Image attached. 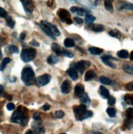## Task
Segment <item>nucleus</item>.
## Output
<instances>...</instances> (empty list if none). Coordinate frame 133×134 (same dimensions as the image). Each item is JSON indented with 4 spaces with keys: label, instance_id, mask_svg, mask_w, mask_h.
Returning <instances> with one entry per match:
<instances>
[{
    "label": "nucleus",
    "instance_id": "nucleus-1",
    "mask_svg": "<svg viewBox=\"0 0 133 134\" xmlns=\"http://www.w3.org/2000/svg\"><path fill=\"white\" fill-rule=\"evenodd\" d=\"M21 80L26 86H30L34 80V72L31 67L24 68L21 72Z\"/></svg>",
    "mask_w": 133,
    "mask_h": 134
},
{
    "label": "nucleus",
    "instance_id": "nucleus-2",
    "mask_svg": "<svg viewBox=\"0 0 133 134\" xmlns=\"http://www.w3.org/2000/svg\"><path fill=\"white\" fill-rule=\"evenodd\" d=\"M36 55V51L34 49L27 48L24 49L21 53V59L24 63H29L32 61Z\"/></svg>",
    "mask_w": 133,
    "mask_h": 134
},
{
    "label": "nucleus",
    "instance_id": "nucleus-3",
    "mask_svg": "<svg viewBox=\"0 0 133 134\" xmlns=\"http://www.w3.org/2000/svg\"><path fill=\"white\" fill-rule=\"evenodd\" d=\"M11 121L13 122V123H16V124H24V122L26 121V116L24 114L21 110L18 109L15 111L11 116Z\"/></svg>",
    "mask_w": 133,
    "mask_h": 134
},
{
    "label": "nucleus",
    "instance_id": "nucleus-4",
    "mask_svg": "<svg viewBox=\"0 0 133 134\" xmlns=\"http://www.w3.org/2000/svg\"><path fill=\"white\" fill-rule=\"evenodd\" d=\"M90 63L88 61H85V60H80L77 63H73V64H72V67L75 68L73 69H77L76 71L77 72L78 71L80 73H82V74L84 72L85 69L86 68L90 67Z\"/></svg>",
    "mask_w": 133,
    "mask_h": 134
},
{
    "label": "nucleus",
    "instance_id": "nucleus-5",
    "mask_svg": "<svg viewBox=\"0 0 133 134\" xmlns=\"http://www.w3.org/2000/svg\"><path fill=\"white\" fill-rule=\"evenodd\" d=\"M57 14H59V16L61 19V21H65L68 25H71L72 23V21L70 18V14H69V13L66 9H59V13Z\"/></svg>",
    "mask_w": 133,
    "mask_h": 134
},
{
    "label": "nucleus",
    "instance_id": "nucleus-6",
    "mask_svg": "<svg viewBox=\"0 0 133 134\" xmlns=\"http://www.w3.org/2000/svg\"><path fill=\"white\" fill-rule=\"evenodd\" d=\"M32 130L38 134H41L45 132L44 127L42 124V121H34L31 124Z\"/></svg>",
    "mask_w": 133,
    "mask_h": 134
},
{
    "label": "nucleus",
    "instance_id": "nucleus-7",
    "mask_svg": "<svg viewBox=\"0 0 133 134\" xmlns=\"http://www.w3.org/2000/svg\"><path fill=\"white\" fill-rule=\"evenodd\" d=\"M86 106L83 105V104H80L79 106H77L74 109V114H75V117L76 119L79 121H82V115L84 114V113L86 111Z\"/></svg>",
    "mask_w": 133,
    "mask_h": 134
},
{
    "label": "nucleus",
    "instance_id": "nucleus-8",
    "mask_svg": "<svg viewBox=\"0 0 133 134\" xmlns=\"http://www.w3.org/2000/svg\"><path fill=\"white\" fill-rule=\"evenodd\" d=\"M39 26H40V28L42 29V31H43L46 35H47L48 36H49L51 39L55 40L56 37L54 36L53 33L51 32L49 27L48 26V21H41V22L39 23Z\"/></svg>",
    "mask_w": 133,
    "mask_h": 134
},
{
    "label": "nucleus",
    "instance_id": "nucleus-9",
    "mask_svg": "<svg viewBox=\"0 0 133 134\" xmlns=\"http://www.w3.org/2000/svg\"><path fill=\"white\" fill-rule=\"evenodd\" d=\"M50 80H51V76L49 74H44L36 79V82L38 83L39 86H44L45 85H47L50 81Z\"/></svg>",
    "mask_w": 133,
    "mask_h": 134
},
{
    "label": "nucleus",
    "instance_id": "nucleus-10",
    "mask_svg": "<svg viewBox=\"0 0 133 134\" xmlns=\"http://www.w3.org/2000/svg\"><path fill=\"white\" fill-rule=\"evenodd\" d=\"M101 60L105 63L107 66H109L110 68H116V65L114 64V63H112L111 60H118L117 59H115L113 56L111 55H105V56H102L101 57Z\"/></svg>",
    "mask_w": 133,
    "mask_h": 134
},
{
    "label": "nucleus",
    "instance_id": "nucleus-11",
    "mask_svg": "<svg viewBox=\"0 0 133 134\" xmlns=\"http://www.w3.org/2000/svg\"><path fill=\"white\" fill-rule=\"evenodd\" d=\"M23 7L26 13H31L34 10V3L32 1H28V0H21Z\"/></svg>",
    "mask_w": 133,
    "mask_h": 134
},
{
    "label": "nucleus",
    "instance_id": "nucleus-12",
    "mask_svg": "<svg viewBox=\"0 0 133 134\" xmlns=\"http://www.w3.org/2000/svg\"><path fill=\"white\" fill-rule=\"evenodd\" d=\"M71 91V84L69 81L65 80L61 85V92L63 94H68Z\"/></svg>",
    "mask_w": 133,
    "mask_h": 134
},
{
    "label": "nucleus",
    "instance_id": "nucleus-13",
    "mask_svg": "<svg viewBox=\"0 0 133 134\" xmlns=\"http://www.w3.org/2000/svg\"><path fill=\"white\" fill-rule=\"evenodd\" d=\"M85 93V87L82 84H77L75 86V96L77 97H80Z\"/></svg>",
    "mask_w": 133,
    "mask_h": 134
},
{
    "label": "nucleus",
    "instance_id": "nucleus-14",
    "mask_svg": "<svg viewBox=\"0 0 133 134\" xmlns=\"http://www.w3.org/2000/svg\"><path fill=\"white\" fill-rule=\"evenodd\" d=\"M80 101L82 103V104L85 106L90 105V99L89 97V96L87 95V93H84V94L80 97Z\"/></svg>",
    "mask_w": 133,
    "mask_h": 134
},
{
    "label": "nucleus",
    "instance_id": "nucleus-15",
    "mask_svg": "<svg viewBox=\"0 0 133 134\" xmlns=\"http://www.w3.org/2000/svg\"><path fill=\"white\" fill-rule=\"evenodd\" d=\"M67 75H68L69 77H70L73 81L77 80V78H78V73H77V72L76 71V70L73 69L72 68H68V69L67 70Z\"/></svg>",
    "mask_w": 133,
    "mask_h": 134
},
{
    "label": "nucleus",
    "instance_id": "nucleus-16",
    "mask_svg": "<svg viewBox=\"0 0 133 134\" xmlns=\"http://www.w3.org/2000/svg\"><path fill=\"white\" fill-rule=\"evenodd\" d=\"M48 26L49 27L51 32L53 33V35H54V36L55 37H56V36H59L60 35H61L60 31H59V29H57V27L56 26H54V25H53V24H51V23L48 22Z\"/></svg>",
    "mask_w": 133,
    "mask_h": 134
},
{
    "label": "nucleus",
    "instance_id": "nucleus-17",
    "mask_svg": "<svg viewBox=\"0 0 133 134\" xmlns=\"http://www.w3.org/2000/svg\"><path fill=\"white\" fill-rule=\"evenodd\" d=\"M88 51L91 54H94V55H100L103 54V50L100 48H97V47H90L88 49Z\"/></svg>",
    "mask_w": 133,
    "mask_h": 134
},
{
    "label": "nucleus",
    "instance_id": "nucleus-18",
    "mask_svg": "<svg viewBox=\"0 0 133 134\" xmlns=\"http://www.w3.org/2000/svg\"><path fill=\"white\" fill-rule=\"evenodd\" d=\"M118 9L123 10V9H126V10H132L133 9V5L132 3H120L119 6H118Z\"/></svg>",
    "mask_w": 133,
    "mask_h": 134
},
{
    "label": "nucleus",
    "instance_id": "nucleus-19",
    "mask_svg": "<svg viewBox=\"0 0 133 134\" xmlns=\"http://www.w3.org/2000/svg\"><path fill=\"white\" fill-rule=\"evenodd\" d=\"M100 93L101 96L103 99H108V97L109 96V91H108V90L106 88V87L103 86H101L100 87Z\"/></svg>",
    "mask_w": 133,
    "mask_h": 134
},
{
    "label": "nucleus",
    "instance_id": "nucleus-20",
    "mask_svg": "<svg viewBox=\"0 0 133 134\" xmlns=\"http://www.w3.org/2000/svg\"><path fill=\"white\" fill-rule=\"evenodd\" d=\"M91 30L95 32H101L105 31V26L103 25H95V24H90Z\"/></svg>",
    "mask_w": 133,
    "mask_h": 134
},
{
    "label": "nucleus",
    "instance_id": "nucleus-21",
    "mask_svg": "<svg viewBox=\"0 0 133 134\" xmlns=\"http://www.w3.org/2000/svg\"><path fill=\"white\" fill-rule=\"evenodd\" d=\"M95 72L93 71V70H89V71L85 73V80L87 81H90L92 79H94L95 77Z\"/></svg>",
    "mask_w": 133,
    "mask_h": 134
},
{
    "label": "nucleus",
    "instance_id": "nucleus-22",
    "mask_svg": "<svg viewBox=\"0 0 133 134\" xmlns=\"http://www.w3.org/2000/svg\"><path fill=\"white\" fill-rule=\"evenodd\" d=\"M52 49H53L55 53L57 54V55H61V53H62V47L57 43H54L52 44Z\"/></svg>",
    "mask_w": 133,
    "mask_h": 134
},
{
    "label": "nucleus",
    "instance_id": "nucleus-23",
    "mask_svg": "<svg viewBox=\"0 0 133 134\" xmlns=\"http://www.w3.org/2000/svg\"><path fill=\"white\" fill-rule=\"evenodd\" d=\"M117 55L121 58V59H128V57H129V54H128V52L125 50V49H122V50H120L118 51V53H117Z\"/></svg>",
    "mask_w": 133,
    "mask_h": 134
},
{
    "label": "nucleus",
    "instance_id": "nucleus-24",
    "mask_svg": "<svg viewBox=\"0 0 133 134\" xmlns=\"http://www.w3.org/2000/svg\"><path fill=\"white\" fill-rule=\"evenodd\" d=\"M99 80H100V81L101 83L106 84V85H113V81L110 78H108L107 77H103V76L100 77Z\"/></svg>",
    "mask_w": 133,
    "mask_h": 134
},
{
    "label": "nucleus",
    "instance_id": "nucleus-25",
    "mask_svg": "<svg viewBox=\"0 0 133 134\" xmlns=\"http://www.w3.org/2000/svg\"><path fill=\"white\" fill-rule=\"evenodd\" d=\"M95 21V17L91 15V14H86L85 16V21L87 23V24H92V22H94Z\"/></svg>",
    "mask_w": 133,
    "mask_h": 134
},
{
    "label": "nucleus",
    "instance_id": "nucleus-26",
    "mask_svg": "<svg viewBox=\"0 0 133 134\" xmlns=\"http://www.w3.org/2000/svg\"><path fill=\"white\" fill-rule=\"evenodd\" d=\"M64 45L66 46L67 48H72L75 46V42L74 40L71 38H67L64 40Z\"/></svg>",
    "mask_w": 133,
    "mask_h": 134
},
{
    "label": "nucleus",
    "instance_id": "nucleus-27",
    "mask_svg": "<svg viewBox=\"0 0 133 134\" xmlns=\"http://www.w3.org/2000/svg\"><path fill=\"white\" fill-rule=\"evenodd\" d=\"M123 68L124 70V72H126V73H128V74L132 75V73H133V68H132L131 65H129L128 63H125V64H123Z\"/></svg>",
    "mask_w": 133,
    "mask_h": 134
},
{
    "label": "nucleus",
    "instance_id": "nucleus-28",
    "mask_svg": "<svg viewBox=\"0 0 133 134\" xmlns=\"http://www.w3.org/2000/svg\"><path fill=\"white\" fill-rule=\"evenodd\" d=\"M108 35L109 36H111L112 37H114V38H118V39H120L121 38V33H120V31H118V30H112V31H110L108 32Z\"/></svg>",
    "mask_w": 133,
    "mask_h": 134
},
{
    "label": "nucleus",
    "instance_id": "nucleus-29",
    "mask_svg": "<svg viewBox=\"0 0 133 134\" xmlns=\"http://www.w3.org/2000/svg\"><path fill=\"white\" fill-rule=\"evenodd\" d=\"M6 21H7V25L10 28H13L15 26V21L13 18H11V16H8L7 17H6Z\"/></svg>",
    "mask_w": 133,
    "mask_h": 134
},
{
    "label": "nucleus",
    "instance_id": "nucleus-30",
    "mask_svg": "<svg viewBox=\"0 0 133 134\" xmlns=\"http://www.w3.org/2000/svg\"><path fill=\"white\" fill-rule=\"evenodd\" d=\"M106 112L108 114V115L109 116L110 118H113L116 116V113H117V110L115 109L114 108H108Z\"/></svg>",
    "mask_w": 133,
    "mask_h": 134
},
{
    "label": "nucleus",
    "instance_id": "nucleus-31",
    "mask_svg": "<svg viewBox=\"0 0 133 134\" xmlns=\"http://www.w3.org/2000/svg\"><path fill=\"white\" fill-rule=\"evenodd\" d=\"M10 62H11V59H9V58H4L2 62V65L0 67V70H1V71H3L6 66H7Z\"/></svg>",
    "mask_w": 133,
    "mask_h": 134
},
{
    "label": "nucleus",
    "instance_id": "nucleus-32",
    "mask_svg": "<svg viewBox=\"0 0 133 134\" xmlns=\"http://www.w3.org/2000/svg\"><path fill=\"white\" fill-rule=\"evenodd\" d=\"M105 7L106 8V10H108V12L110 13H113V4L111 3V1H105Z\"/></svg>",
    "mask_w": 133,
    "mask_h": 134
},
{
    "label": "nucleus",
    "instance_id": "nucleus-33",
    "mask_svg": "<svg viewBox=\"0 0 133 134\" xmlns=\"http://www.w3.org/2000/svg\"><path fill=\"white\" fill-rule=\"evenodd\" d=\"M92 116H93V112H92V111H90V110H86V111L84 113V114L82 115V121L84 120V119H88V118H91Z\"/></svg>",
    "mask_w": 133,
    "mask_h": 134
},
{
    "label": "nucleus",
    "instance_id": "nucleus-34",
    "mask_svg": "<svg viewBox=\"0 0 133 134\" xmlns=\"http://www.w3.org/2000/svg\"><path fill=\"white\" fill-rule=\"evenodd\" d=\"M57 59L56 56H49L47 59V62L49 63V64H54V63H57Z\"/></svg>",
    "mask_w": 133,
    "mask_h": 134
},
{
    "label": "nucleus",
    "instance_id": "nucleus-35",
    "mask_svg": "<svg viewBox=\"0 0 133 134\" xmlns=\"http://www.w3.org/2000/svg\"><path fill=\"white\" fill-rule=\"evenodd\" d=\"M124 100L130 104H133V96L132 95H126L124 96Z\"/></svg>",
    "mask_w": 133,
    "mask_h": 134
},
{
    "label": "nucleus",
    "instance_id": "nucleus-36",
    "mask_svg": "<svg viewBox=\"0 0 133 134\" xmlns=\"http://www.w3.org/2000/svg\"><path fill=\"white\" fill-rule=\"evenodd\" d=\"M8 50L11 54H17L19 52L18 48H17L16 46H15V45H9L8 46Z\"/></svg>",
    "mask_w": 133,
    "mask_h": 134
},
{
    "label": "nucleus",
    "instance_id": "nucleus-37",
    "mask_svg": "<svg viewBox=\"0 0 133 134\" xmlns=\"http://www.w3.org/2000/svg\"><path fill=\"white\" fill-rule=\"evenodd\" d=\"M77 13L79 15V16H85L86 14H89V12H87L86 10L83 9V8H78L77 11Z\"/></svg>",
    "mask_w": 133,
    "mask_h": 134
},
{
    "label": "nucleus",
    "instance_id": "nucleus-38",
    "mask_svg": "<svg viewBox=\"0 0 133 134\" xmlns=\"http://www.w3.org/2000/svg\"><path fill=\"white\" fill-rule=\"evenodd\" d=\"M64 112L63 111H61V110H57V111H56L54 113V116L57 118V119H62L63 117H64Z\"/></svg>",
    "mask_w": 133,
    "mask_h": 134
},
{
    "label": "nucleus",
    "instance_id": "nucleus-39",
    "mask_svg": "<svg viewBox=\"0 0 133 134\" xmlns=\"http://www.w3.org/2000/svg\"><path fill=\"white\" fill-rule=\"evenodd\" d=\"M116 103V99H115L113 96H110L108 97V104L109 105H113V104Z\"/></svg>",
    "mask_w": 133,
    "mask_h": 134
},
{
    "label": "nucleus",
    "instance_id": "nucleus-40",
    "mask_svg": "<svg viewBox=\"0 0 133 134\" xmlns=\"http://www.w3.org/2000/svg\"><path fill=\"white\" fill-rule=\"evenodd\" d=\"M61 55H63V56H66V57H68V58H73V54L70 51H67V50H62V53H61Z\"/></svg>",
    "mask_w": 133,
    "mask_h": 134
},
{
    "label": "nucleus",
    "instance_id": "nucleus-41",
    "mask_svg": "<svg viewBox=\"0 0 133 134\" xmlns=\"http://www.w3.org/2000/svg\"><path fill=\"white\" fill-rule=\"evenodd\" d=\"M8 16V13L4 8H0V17H7Z\"/></svg>",
    "mask_w": 133,
    "mask_h": 134
},
{
    "label": "nucleus",
    "instance_id": "nucleus-42",
    "mask_svg": "<svg viewBox=\"0 0 133 134\" xmlns=\"http://www.w3.org/2000/svg\"><path fill=\"white\" fill-rule=\"evenodd\" d=\"M7 109H8V110H13L14 109H15V104H13V103H11V102H10V103H8V104H7Z\"/></svg>",
    "mask_w": 133,
    "mask_h": 134
},
{
    "label": "nucleus",
    "instance_id": "nucleus-43",
    "mask_svg": "<svg viewBox=\"0 0 133 134\" xmlns=\"http://www.w3.org/2000/svg\"><path fill=\"white\" fill-rule=\"evenodd\" d=\"M33 118L34 119V121H41V119H40V116H39V113H34Z\"/></svg>",
    "mask_w": 133,
    "mask_h": 134
},
{
    "label": "nucleus",
    "instance_id": "nucleus-44",
    "mask_svg": "<svg viewBox=\"0 0 133 134\" xmlns=\"http://www.w3.org/2000/svg\"><path fill=\"white\" fill-rule=\"evenodd\" d=\"M30 44H31V45L34 46V47H39V42H38V41H36V40H31V41L30 42Z\"/></svg>",
    "mask_w": 133,
    "mask_h": 134
},
{
    "label": "nucleus",
    "instance_id": "nucleus-45",
    "mask_svg": "<svg viewBox=\"0 0 133 134\" xmlns=\"http://www.w3.org/2000/svg\"><path fill=\"white\" fill-rule=\"evenodd\" d=\"M75 21H76V23H77V24H79V25H82L83 23V20L82 18H80V17H75Z\"/></svg>",
    "mask_w": 133,
    "mask_h": 134
},
{
    "label": "nucleus",
    "instance_id": "nucleus-46",
    "mask_svg": "<svg viewBox=\"0 0 133 134\" xmlns=\"http://www.w3.org/2000/svg\"><path fill=\"white\" fill-rule=\"evenodd\" d=\"M41 109H42L43 110H44V111H47V110H49V109H50V106H49V104H44V105L42 106Z\"/></svg>",
    "mask_w": 133,
    "mask_h": 134
},
{
    "label": "nucleus",
    "instance_id": "nucleus-47",
    "mask_svg": "<svg viewBox=\"0 0 133 134\" xmlns=\"http://www.w3.org/2000/svg\"><path fill=\"white\" fill-rule=\"evenodd\" d=\"M126 90L132 91V81H131L129 84H128V85L126 86Z\"/></svg>",
    "mask_w": 133,
    "mask_h": 134
},
{
    "label": "nucleus",
    "instance_id": "nucleus-48",
    "mask_svg": "<svg viewBox=\"0 0 133 134\" xmlns=\"http://www.w3.org/2000/svg\"><path fill=\"white\" fill-rule=\"evenodd\" d=\"M26 38V33L25 32H22L21 35H20V40H24Z\"/></svg>",
    "mask_w": 133,
    "mask_h": 134
},
{
    "label": "nucleus",
    "instance_id": "nucleus-49",
    "mask_svg": "<svg viewBox=\"0 0 133 134\" xmlns=\"http://www.w3.org/2000/svg\"><path fill=\"white\" fill-rule=\"evenodd\" d=\"M77 9H78V8H77V7H72L70 10H71L72 13H77Z\"/></svg>",
    "mask_w": 133,
    "mask_h": 134
},
{
    "label": "nucleus",
    "instance_id": "nucleus-50",
    "mask_svg": "<svg viewBox=\"0 0 133 134\" xmlns=\"http://www.w3.org/2000/svg\"><path fill=\"white\" fill-rule=\"evenodd\" d=\"M4 91V88H3V86L2 85H0V96H1L3 93Z\"/></svg>",
    "mask_w": 133,
    "mask_h": 134
},
{
    "label": "nucleus",
    "instance_id": "nucleus-51",
    "mask_svg": "<svg viewBox=\"0 0 133 134\" xmlns=\"http://www.w3.org/2000/svg\"><path fill=\"white\" fill-rule=\"evenodd\" d=\"M25 134H34V132L32 130H28V131H26V132Z\"/></svg>",
    "mask_w": 133,
    "mask_h": 134
},
{
    "label": "nucleus",
    "instance_id": "nucleus-52",
    "mask_svg": "<svg viewBox=\"0 0 133 134\" xmlns=\"http://www.w3.org/2000/svg\"><path fill=\"white\" fill-rule=\"evenodd\" d=\"M7 98H8V100H11V99H13V97H11V96H10V95H8V96H7Z\"/></svg>",
    "mask_w": 133,
    "mask_h": 134
},
{
    "label": "nucleus",
    "instance_id": "nucleus-53",
    "mask_svg": "<svg viewBox=\"0 0 133 134\" xmlns=\"http://www.w3.org/2000/svg\"><path fill=\"white\" fill-rule=\"evenodd\" d=\"M130 59H131V60H132L133 59H132V52L131 53V54H130Z\"/></svg>",
    "mask_w": 133,
    "mask_h": 134
},
{
    "label": "nucleus",
    "instance_id": "nucleus-54",
    "mask_svg": "<svg viewBox=\"0 0 133 134\" xmlns=\"http://www.w3.org/2000/svg\"><path fill=\"white\" fill-rule=\"evenodd\" d=\"M94 134H103V133H101V132H94Z\"/></svg>",
    "mask_w": 133,
    "mask_h": 134
},
{
    "label": "nucleus",
    "instance_id": "nucleus-55",
    "mask_svg": "<svg viewBox=\"0 0 133 134\" xmlns=\"http://www.w3.org/2000/svg\"><path fill=\"white\" fill-rule=\"evenodd\" d=\"M2 58V51H1V49H0V59Z\"/></svg>",
    "mask_w": 133,
    "mask_h": 134
},
{
    "label": "nucleus",
    "instance_id": "nucleus-56",
    "mask_svg": "<svg viewBox=\"0 0 133 134\" xmlns=\"http://www.w3.org/2000/svg\"><path fill=\"white\" fill-rule=\"evenodd\" d=\"M61 134H66V133H61Z\"/></svg>",
    "mask_w": 133,
    "mask_h": 134
}]
</instances>
